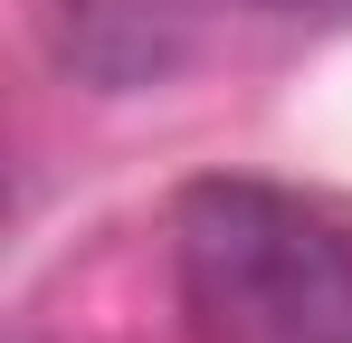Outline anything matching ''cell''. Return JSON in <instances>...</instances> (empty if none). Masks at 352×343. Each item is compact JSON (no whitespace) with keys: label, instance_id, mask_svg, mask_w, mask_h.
<instances>
[{"label":"cell","instance_id":"obj_1","mask_svg":"<svg viewBox=\"0 0 352 343\" xmlns=\"http://www.w3.org/2000/svg\"><path fill=\"white\" fill-rule=\"evenodd\" d=\"M181 295L210 343H352V238L276 181H190Z\"/></svg>","mask_w":352,"mask_h":343},{"label":"cell","instance_id":"obj_2","mask_svg":"<svg viewBox=\"0 0 352 343\" xmlns=\"http://www.w3.org/2000/svg\"><path fill=\"white\" fill-rule=\"evenodd\" d=\"M48 39L96 86H153L181 57V0H48Z\"/></svg>","mask_w":352,"mask_h":343},{"label":"cell","instance_id":"obj_3","mask_svg":"<svg viewBox=\"0 0 352 343\" xmlns=\"http://www.w3.org/2000/svg\"><path fill=\"white\" fill-rule=\"evenodd\" d=\"M267 10H343V0H267Z\"/></svg>","mask_w":352,"mask_h":343}]
</instances>
